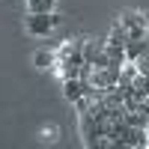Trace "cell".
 I'll return each mask as SVG.
<instances>
[{"label":"cell","instance_id":"cell-2","mask_svg":"<svg viewBox=\"0 0 149 149\" xmlns=\"http://www.w3.org/2000/svg\"><path fill=\"white\" fill-rule=\"evenodd\" d=\"M63 63H74V66H81L84 63V39H74V42H66L63 45Z\"/></svg>","mask_w":149,"mask_h":149},{"label":"cell","instance_id":"cell-6","mask_svg":"<svg viewBox=\"0 0 149 149\" xmlns=\"http://www.w3.org/2000/svg\"><path fill=\"white\" fill-rule=\"evenodd\" d=\"M107 42H110V45H125V42H128V33H125V27H122L119 21L113 24V30H110V36H107Z\"/></svg>","mask_w":149,"mask_h":149},{"label":"cell","instance_id":"cell-3","mask_svg":"<svg viewBox=\"0 0 149 149\" xmlns=\"http://www.w3.org/2000/svg\"><path fill=\"white\" fill-rule=\"evenodd\" d=\"M146 48H149L146 36H143V39H128L125 42V63H137V60L146 54Z\"/></svg>","mask_w":149,"mask_h":149},{"label":"cell","instance_id":"cell-5","mask_svg":"<svg viewBox=\"0 0 149 149\" xmlns=\"http://www.w3.org/2000/svg\"><path fill=\"white\" fill-rule=\"evenodd\" d=\"M63 95H66L69 102L74 104V102H78V98L84 95V90H81V81H78V78H69V81H63Z\"/></svg>","mask_w":149,"mask_h":149},{"label":"cell","instance_id":"cell-4","mask_svg":"<svg viewBox=\"0 0 149 149\" xmlns=\"http://www.w3.org/2000/svg\"><path fill=\"white\" fill-rule=\"evenodd\" d=\"M119 24L122 27H149V15L146 12H137V9H128L119 15Z\"/></svg>","mask_w":149,"mask_h":149},{"label":"cell","instance_id":"cell-8","mask_svg":"<svg viewBox=\"0 0 149 149\" xmlns=\"http://www.w3.org/2000/svg\"><path fill=\"white\" fill-rule=\"evenodd\" d=\"M78 72H81V66H74V63H63V81L78 78Z\"/></svg>","mask_w":149,"mask_h":149},{"label":"cell","instance_id":"cell-7","mask_svg":"<svg viewBox=\"0 0 149 149\" xmlns=\"http://www.w3.org/2000/svg\"><path fill=\"white\" fill-rule=\"evenodd\" d=\"M33 60H36V66H39V69H51V63H54V54H48V51H39Z\"/></svg>","mask_w":149,"mask_h":149},{"label":"cell","instance_id":"cell-9","mask_svg":"<svg viewBox=\"0 0 149 149\" xmlns=\"http://www.w3.org/2000/svg\"><path fill=\"white\" fill-rule=\"evenodd\" d=\"M125 33H128V39H143L146 27H125Z\"/></svg>","mask_w":149,"mask_h":149},{"label":"cell","instance_id":"cell-10","mask_svg":"<svg viewBox=\"0 0 149 149\" xmlns=\"http://www.w3.org/2000/svg\"><path fill=\"white\" fill-rule=\"evenodd\" d=\"M146 137H149V125H146Z\"/></svg>","mask_w":149,"mask_h":149},{"label":"cell","instance_id":"cell-1","mask_svg":"<svg viewBox=\"0 0 149 149\" xmlns=\"http://www.w3.org/2000/svg\"><path fill=\"white\" fill-rule=\"evenodd\" d=\"M60 15H54V12H30L27 15V33L30 36H48L54 27H60Z\"/></svg>","mask_w":149,"mask_h":149}]
</instances>
